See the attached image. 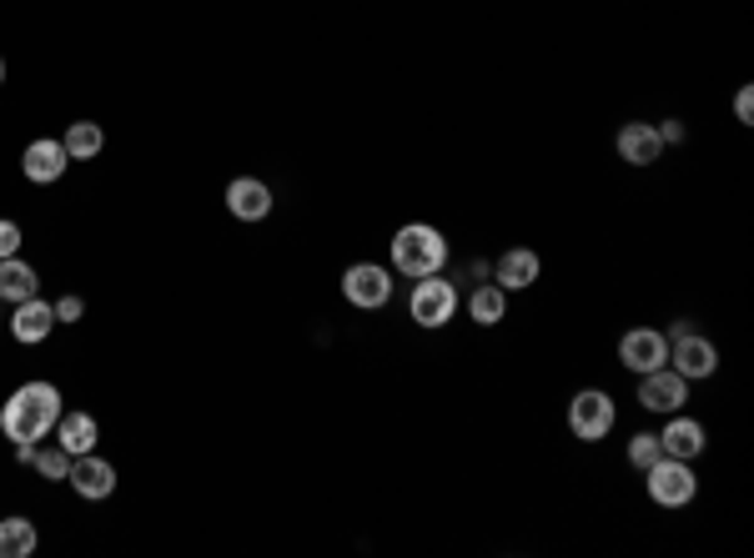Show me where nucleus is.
<instances>
[{
	"instance_id": "1",
	"label": "nucleus",
	"mask_w": 754,
	"mask_h": 558,
	"mask_svg": "<svg viewBox=\"0 0 754 558\" xmlns=\"http://www.w3.org/2000/svg\"><path fill=\"white\" fill-rule=\"evenodd\" d=\"M66 413L61 407V388L55 383H21L6 407H0V433L16 443V448H35L45 433H55V417Z\"/></svg>"
},
{
	"instance_id": "2",
	"label": "nucleus",
	"mask_w": 754,
	"mask_h": 558,
	"mask_svg": "<svg viewBox=\"0 0 754 558\" xmlns=\"http://www.w3.org/2000/svg\"><path fill=\"white\" fill-rule=\"evenodd\" d=\"M448 267V237L437 227H427V221H407V227H397L393 237V272L403 277H433Z\"/></svg>"
},
{
	"instance_id": "3",
	"label": "nucleus",
	"mask_w": 754,
	"mask_h": 558,
	"mask_svg": "<svg viewBox=\"0 0 754 558\" xmlns=\"http://www.w3.org/2000/svg\"><path fill=\"white\" fill-rule=\"evenodd\" d=\"M453 312H458V287H453L443 272L417 277L413 297H407V318H413L417 328L437 332V328H448L453 322Z\"/></svg>"
},
{
	"instance_id": "4",
	"label": "nucleus",
	"mask_w": 754,
	"mask_h": 558,
	"mask_svg": "<svg viewBox=\"0 0 754 558\" xmlns=\"http://www.w3.org/2000/svg\"><path fill=\"white\" fill-rule=\"evenodd\" d=\"M669 368H674L684 383H704V378H714V368H720V348L679 322V328L669 332Z\"/></svg>"
},
{
	"instance_id": "5",
	"label": "nucleus",
	"mask_w": 754,
	"mask_h": 558,
	"mask_svg": "<svg viewBox=\"0 0 754 558\" xmlns=\"http://www.w3.org/2000/svg\"><path fill=\"white\" fill-rule=\"evenodd\" d=\"M644 488L659 508H684V504H694L700 478H694V468H689L684 458H659L654 468H644Z\"/></svg>"
},
{
	"instance_id": "6",
	"label": "nucleus",
	"mask_w": 754,
	"mask_h": 558,
	"mask_svg": "<svg viewBox=\"0 0 754 558\" xmlns=\"http://www.w3.org/2000/svg\"><path fill=\"white\" fill-rule=\"evenodd\" d=\"M613 397L603 393V388H583V393H574L569 403V433L579 443H603L613 433Z\"/></svg>"
},
{
	"instance_id": "7",
	"label": "nucleus",
	"mask_w": 754,
	"mask_h": 558,
	"mask_svg": "<svg viewBox=\"0 0 754 558\" xmlns=\"http://www.w3.org/2000/svg\"><path fill=\"white\" fill-rule=\"evenodd\" d=\"M342 297H348L358 312H378V307L393 302V272L378 262H358L342 272Z\"/></svg>"
},
{
	"instance_id": "8",
	"label": "nucleus",
	"mask_w": 754,
	"mask_h": 558,
	"mask_svg": "<svg viewBox=\"0 0 754 558\" xmlns=\"http://www.w3.org/2000/svg\"><path fill=\"white\" fill-rule=\"evenodd\" d=\"M684 403H689V383L669 362L654 372H639V407H644V413L669 417V413H684Z\"/></svg>"
},
{
	"instance_id": "9",
	"label": "nucleus",
	"mask_w": 754,
	"mask_h": 558,
	"mask_svg": "<svg viewBox=\"0 0 754 558\" xmlns=\"http://www.w3.org/2000/svg\"><path fill=\"white\" fill-rule=\"evenodd\" d=\"M619 362L629 372H654L669 362V338L654 328H634V332H623L619 338Z\"/></svg>"
},
{
	"instance_id": "10",
	"label": "nucleus",
	"mask_w": 754,
	"mask_h": 558,
	"mask_svg": "<svg viewBox=\"0 0 754 558\" xmlns=\"http://www.w3.org/2000/svg\"><path fill=\"white\" fill-rule=\"evenodd\" d=\"M66 166H71V156H66V146L55 142V136H41V142H31L21 152V172H25V182H35V186L61 182V176H66Z\"/></svg>"
},
{
	"instance_id": "11",
	"label": "nucleus",
	"mask_w": 754,
	"mask_h": 558,
	"mask_svg": "<svg viewBox=\"0 0 754 558\" xmlns=\"http://www.w3.org/2000/svg\"><path fill=\"white\" fill-rule=\"evenodd\" d=\"M66 483L81 493V498L101 504V498H111V493H116V468H111L106 458H96V453H76V458H71Z\"/></svg>"
},
{
	"instance_id": "12",
	"label": "nucleus",
	"mask_w": 754,
	"mask_h": 558,
	"mask_svg": "<svg viewBox=\"0 0 754 558\" xmlns=\"http://www.w3.org/2000/svg\"><path fill=\"white\" fill-rule=\"evenodd\" d=\"M538 277H544V257L528 252V247H508V252L493 262V282H498L503 292H528Z\"/></svg>"
},
{
	"instance_id": "13",
	"label": "nucleus",
	"mask_w": 754,
	"mask_h": 558,
	"mask_svg": "<svg viewBox=\"0 0 754 558\" xmlns=\"http://www.w3.org/2000/svg\"><path fill=\"white\" fill-rule=\"evenodd\" d=\"M613 146H619V156L629 166H654L659 156H664V142H659L654 121H623L619 136H613Z\"/></svg>"
},
{
	"instance_id": "14",
	"label": "nucleus",
	"mask_w": 754,
	"mask_h": 558,
	"mask_svg": "<svg viewBox=\"0 0 754 558\" xmlns=\"http://www.w3.org/2000/svg\"><path fill=\"white\" fill-rule=\"evenodd\" d=\"M227 211L237 221H267L272 217V186L257 182V176H237L227 186Z\"/></svg>"
},
{
	"instance_id": "15",
	"label": "nucleus",
	"mask_w": 754,
	"mask_h": 558,
	"mask_svg": "<svg viewBox=\"0 0 754 558\" xmlns=\"http://www.w3.org/2000/svg\"><path fill=\"white\" fill-rule=\"evenodd\" d=\"M55 328V307L41 302V292L25 297V302H16V318H11V332L16 342H25V348H35V342H45Z\"/></svg>"
},
{
	"instance_id": "16",
	"label": "nucleus",
	"mask_w": 754,
	"mask_h": 558,
	"mask_svg": "<svg viewBox=\"0 0 754 558\" xmlns=\"http://www.w3.org/2000/svg\"><path fill=\"white\" fill-rule=\"evenodd\" d=\"M659 448H664V458L694 463L704 453V423H694V417H684V413H669V427L659 433Z\"/></svg>"
},
{
	"instance_id": "17",
	"label": "nucleus",
	"mask_w": 754,
	"mask_h": 558,
	"mask_svg": "<svg viewBox=\"0 0 754 558\" xmlns=\"http://www.w3.org/2000/svg\"><path fill=\"white\" fill-rule=\"evenodd\" d=\"M96 438H101V423L91 413H61L55 417V443L76 458V453H96Z\"/></svg>"
},
{
	"instance_id": "18",
	"label": "nucleus",
	"mask_w": 754,
	"mask_h": 558,
	"mask_svg": "<svg viewBox=\"0 0 754 558\" xmlns=\"http://www.w3.org/2000/svg\"><path fill=\"white\" fill-rule=\"evenodd\" d=\"M41 292V277L35 267L25 262L21 252L16 257H0V302H25V297Z\"/></svg>"
},
{
	"instance_id": "19",
	"label": "nucleus",
	"mask_w": 754,
	"mask_h": 558,
	"mask_svg": "<svg viewBox=\"0 0 754 558\" xmlns=\"http://www.w3.org/2000/svg\"><path fill=\"white\" fill-rule=\"evenodd\" d=\"M468 318L478 322V328H498V322L508 318V292H503V287L493 282V277H488V282H478V287L468 292Z\"/></svg>"
},
{
	"instance_id": "20",
	"label": "nucleus",
	"mask_w": 754,
	"mask_h": 558,
	"mask_svg": "<svg viewBox=\"0 0 754 558\" xmlns=\"http://www.w3.org/2000/svg\"><path fill=\"white\" fill-rule=\"evenodd\" d=\"M41 548L31 518H0V558H31Z\"/></svg>"
},
{
	"instance_id": "21",
	"label": "nucleus",
	"mask_w": 754,
	"mask_h": 558,
	"mask_svg": "<svg viewBox=\"0 0 754 558\" xmlns=\"http://www.w3.org/2000/svg\"><path fill=\"white\" fill-rule=\"evenodd\" d=\"M61 146H66L71 162H91V156H101V146H106V132H101L96 121H71Z\"/></svg>"
},
{
	"instance_id": "22",
	"label": "nucleus",
	"mask_w": 754,
	"mask_h": 558,
	"mask_svg": "<svg viewBox=\"0 0 754 558\" xmlns=\"http://www.w3.org/2000/svg\"><path fill=\"white\" fill-rule=\"evenodd\" d=\"M31 468L41 473V478H51V483H66V473H71V453L61 448V443H51V448H35Z\"/></svg>"
},
{
	"instance_id": "23",
	"label": "nucleus",
	"mask_w": 754,
	"mask_h": 558,
	"mask_svg": "<svg viewBox=\"0 0 754 558\" xmlns=\"http://www.w3.org/2000/svg\"><path fill=\"white\" fill-rule=\"evenodd\" d=\"M664 458V448H659V433H634L629 438V468H654V463Z\"/></svg>"
},
{
	"instance_id": "24",
	"label": "nucleus",
	"mask_w": 754,
	"mask_h": 558,
	"mask_svg": "<svg viewBox=\"0 0 754 558\" xmlns=\"http://www.w3.org/2000/svg\"><path fill=\"white\" fill-rule=\"evenodd\" d=\"M51 307H55V322H81V318H86V302H81L76 292L61 297V302H51Z\"/></svg>"
},
{
	"instance_id": "25",
	"label": "nucleus",
	"mask_w": 754,
	"mask_h": 558,
	"mask_svg": "<svg viewBox=\"0 0 754 558\" xmlns=\"http://www.w3.org/2000/svg\"><path fill=\"white\" fill-rule=\"evenodd\" d=\"M16 252H21V227L0 217V257H16Z\"/></svg>"
},
{
	"instance_id": "26",
	"label": "nucleus",
	"mask_w": 754,
	"mask_h": 558,
	"mask_svg": "<svg viewBox=\"0 0 754 558\" xmlns=\"http://www.w3.org/2000/svg\"><path fill=\"white\" fill-rule=\"evenodd\" d=\"M734 121L754 126V86H740V96H734Z\"/></svg>"
},
{
	"instance_id": "27",
	"label": "nucleus",
	"mask_w": 754,
	"mask_h": 558,
	"mask_svg": "<svg viewBox=\"0 0 754 558\" xmlns=\"http://www.w3.org/2000/svg\"><path fill=\"white\" fill-rule=\"evenodd\" d=\"M654 132H659V142H664V146H684V121H674V116H669V121H659V126H654Z\"/></svg>"
},
{
	"instance_id": "28",
	"label": "nucleus",
	"mask_w": 754,
	"mask_h": 558,
	"mask_svg": "<svg viewBox=\"0 0 754 558\" xmlns=\"http://www.w3.org/2000/svg\"><path fill=\"white\" fill-rule=\"evenodd\" d=\"M0 86H6V55H0Z\"/></svg>"
}]
</instances>
